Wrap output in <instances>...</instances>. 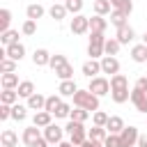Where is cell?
Instances as JSON below:
<instances>
[{"instance_id":"obj_1","label":"cell","mask_w":147,"mask_h":147,"mask_svg":"<svg viewBox=\"0 0 147 147\" xmlns=\"http://www.w3.org/2000/svg\"><path fill=\"white\" fill-rule=\"evenodd\" d=\"M74 103L78 108H85V110H99V96L90 90H78L74 94Z\"/></svg>"},{"instance_id":"obj_2","label":"cell","mask_w":147,"mask_h":147,"mask_svg":"<svg viewBox=\"0 0 147 147\" xmlns=\"http://www.w3.org/2000/svg\"><path fill=\"white\" fill-rule=\"evenodd\" d=\"M64 131L69 133V140H71L76 147H80V145L87 140V131L83 129V124H80V122H74V119H71V122L64 126Z\"/></svg>"},{"instance_id":"obj_3","label":"cell","mask_w":147,"mask_h":147,"mask_svg":"<svg viewBox=\"0 0 147 147\" xmlns=\"http://www.w3.org/2000/svg\"><path fill=\"white\" fill-rule=\"evenodd\" d=\"M103 44H106L103 32H92V37H90V46H87V55H90L92 60L101 57V55H103Z\"/></svg>"},{"instance_id":"obj_4","label":"cell","mask_w":147,"mask_h":147,"mask_svg":"<svg viewBox=\"0 0 147 147\" xmlns=\"http://www.w3.org/2000/svg\"><path fill=\"white\" fill-rule=\"evenodd\" d=\"M87 90L94 92L96 96H103V94L110 92V83H108L106 78H101V76H94V78L90 80V87H87Z\"/></svg>"},{"instance_id":"obj_5","label":"cell","mask_w":147,"mask_h":147,"mask_svg":"<svg viewBox=\"0 0 147 147\" xmlns=\"http://www.w3.org/2000/svg\"><path fill=\"white\" fill-rule=\"evenodd\" d=\"M62 136H64V129L62 126H57V124H48V126H44V138L48 140V142H55V145H60L62 142Z\"/></svg>"},{"instance_id":"obj_6","label":"cell","mask_w":147,"mask_h":147,"mask_svg":"<svg viewBox=\"0 0 147 147\" xmlns=\"http://www.w3.org/2000/svg\"><path fill=\"white\" fill-rule=\"evenodd\" d=\"M138 129L136 126H124L122 129V133H119V142H122V147H133L136 142H138Z\"/></svg>"},{"instance_id":"obj_7","label":"cell","mask_w":147,"mask_h":147,"mask_svg":"<svg viewBox=\"0 0 147 147\" xmlns=\"http://www.w3.org/2000/svg\"><path fill=\"white\" fill-rule=\"evenodd\" d=\"M87 30H90V18L76 14V16L71 18V32H74V34H85Z\"/></svg>"},{"instance_id":"obj_8","label":"cell","mask_w":147,"mask_h":147,"mask_svg":"<svg viewBox=\"0 0 147 147\" xmlns=\"http://www.w3.org/2000/svg\"><path fill=\"white\" fill-rule=\"evenodd\" d=\"M131 101H133L136 110H140V113H147V92H142V90L133 87V92H131Z\"/></svg>"},{"instance_id":"obj_9","label":"cell","mask_w":147,"mask_h":147,"mask_svg":"<svg viewBox=\"0 0 147 147\" xmlns=\"http://www.w3.org/2000/svg\"><path fill=\"white\" fill-rule=\"evenodd\" d=\"M101 71L115 76V74L119 71V62H117V57H115V55H103V60H101Z\"/></svg>"},{"instance_id":"obj_10","label":"cell","mask_w":147,"mask_h":147,"mask_svg":"<svg viewBox=\"0 0 147 147\" xmlns=\"http://www.w3.org/2000/svg\"><path fill=\"white\" fill-rule=\"evenodd\" d=\"M5 55L18 62V60H23V55H25V46L16 41V44H11V46H7V48H5Z\"/></svg>"},{"instance_id":"obj_11","label":"cell","mask_w":147,"mask_h":147,"mask_svg":"<svg viewBox=\"0 0 147 147\" xmlns=\"http://www.w3.org/2000/svg\"><path fill=\"white\" fill-rule=\"evenodd\" d=\"M133 37H136V32H133L131 25L117 28V41H119V44H129V41H133Z\"/></svg>"},{"instance_id":"obj_12","label":"cell","mask_w":147,"mask_h":147,"mask_svg":"<svg viewBox=\"0 0 147 147\" xmlns=\"http://www.w3.org/2000/svg\"><path fill=\"white\" fill-rule=\"evenodd\" d=\"M39 138H41V136H39V129H37L34 124H32V126H28V129L23 131V142H25L28 147H32V145H34Z\"/></svg>"},{"instance_id":"obj_13","label":"cell","mask_w":147,"mask_h":147,"mask_svg":"<svg viewBox=\"0 0 147 147\" xmlns=\"http://www.w3.org/2000/svg\"><path fill=\"white\" fill-rule=\"evenodd\" d=\"M99 71H101V62H96V60H90V62L83 64V74H85L87 78H94Z\"/></svg>"},{"instance_id":"obj_14","label":"cell","mask_w":147,"mask_h":147,"mask_svg":"<svg viewBox=\"0 0 147 147\" xmlns=\"http://www.w3.org/2000/svg\"><path fill=\"white\" fill-rule=\"evenodd\" d=\"M57 92H60L62 96H74V94L78 92V87H76V83L69 78V80H62V83H60V90H57Z\"/></svg>"},{"instance_id":"obj_15","label":"cell","mask_w":147,"mask_h":147,"mask_svg":"<svg viewBox=\"0 0 147 147\" xmlns=\"http://www.w3.org/2000/svg\"><path fill=\"white\" fill-rule=\"evenodd\" d=\"M51 115H53V113H48V110H39V113H34L32 124H34V126H48V124H51Z\"/></svg>"},{"instance_id":"obj_16","label":"cell","mask_w":147,"mask_h":147,"mask_svg":"<svg viewBox=\"0 0 147 147\" xmlns=\"http://www.w3.org/2000/svg\"><path fill=\"white\" fill-rule=\"evenodd\" d=\"M122 129H124V122H122V117H108V124H106V131L108 133H122Z\"/></svg>"},{"instance_id":"obj_17","label":"cell","mask_w":147,"mask_h":147,"mask_svg":"<svg viewBox=\"0 0 147 147\" xmlns=\"http://www.w3.org/2000/svg\"><path fill=\"white\" fill-rule=\"evenodd\" d=\"M0 142H2V147H16L18 138H16V133H14L11 129H5L2 136H0Z\"/></svg>"},{"instance_id":"obj_18","label":"cell","mask_w":147,"mask_h":147,"mask_svg":"<svg viewBox=\"0 0 147 147\" xmlns=\"http://www.w3.org/2000/svg\"><path fill=\"white\" fill-rule=\"evenodd\" d=\"M106 28H108V23H106V18H101L99 14L90 18V30H92V32H106Z\"/></svg>"},{"instance_id":"obj_19","label":"cell","mask_w":147,"mask_h":147,"mask_svg":"<svg viewBox=\"0 0 147 147\" xmlns=\"http://www.w3.org/2000/svg\"><path fill=\"white\" fill-rule=\"evenodd\" d=\"M32 62H34L37 67H44V64H48V62H51V53H48V51H44V48H39V51H34Z\"/></svg>"},{"instance_id":"obj_20","label":"cell","mask_w":147,"mask_h":147,"mask_svg":"<svg viewBox=\"0 0 147 147\" xmlns=\"http://www.w3.org/2000/svg\"><path fill=\"white\" fill-rule=\"evenodd\" d=\"M44 106H46V96H41L37 92L28 99V108H32V110H44Z\"/></svg>"},{"instance_id":"obj_21","label":"cell","mask_w":147,"mask_h":147,"mask_svg":"<svg viewBox=\"0 0 147 147\" xmlns=\"http://www.w3.org/2000/svg\"><path fill=\"white\" fill-rule=\"evenodd\" d=\"M131 57H133L136 62H147V46H145V44L133 46V48H131Z\"/></svg>"},{"instance_id":"obj_22","label":"cell","mask_w":147,"mask_h":147,"mask_svg":"<svg viewBox=\"0 0 147 147\" xmlns=\"http://www.w3.org/2000/svg\"><path fill=\"white\" fill-rule=\"evenodd\" d=\"M21 83H18V76L11 71V74H2V87L5 90H14V87H18Z\"/></svg>"},{"instance_id":"obj_23","label":"cell","mask_w":147,"mask_h":147,"mask_svg":"<svg viewBox=\"0 0 147 147\" xmlns=\"http://www.w3.org/2000/svg\"><path fill=\"white\" fill-rule=\"evenodd\" d=\"M124 87H129V80H126V76H122V74H115V76H110V90H124Z\"/></svg>"},{"instance_id":"obj_24","label":"cell","mask_w":147,"mask_h":147,"mask_svg":"<svg viewBox=\"0 0 147 147\" xmlns=\"http://www.w3.org/2000/svg\"><path fill=\"white\" fill-rule=\"evenodd\" d=\"M110 96H113L115 103H124V101L131 99V92H129V87H124V90H110Z\"/></svg>"},{"instance_id":"obj_25","label":"cell","mask_w":147,"mask_h":147,"mask_svg":"<svg viewBox=\"0 0 147 147\" xmlns=\"http://www.w3.org/2000/svg\"><path fill=\"white\" fill-rule=\"evenodd\" d=\"M55 76H57V78H62V80H69V78L74 76V67H71L69 62H64L62 67H57V69H55Z\"/></svg>"},{"instance_id":"obj_26","label":"cell","mask_w":147,"mask_h":147,"mask_svg":"<svg viewBox=\"0 0 147 147\" xmlns=\"http://www.w3.org/2000/svg\"><path fill=\"white\" fill-rule=\"evenodd\" d=\"M16 92H18V96H25V99H30V96L34 94V85H32L30 80H23V83L16 87Z\"/></svg>"},{"instance_id":"obj_27","label":"cell","mask_w":147,"mask_h":147,"mask_svg":"<svg viewBox=\"0 0 147 147\" xmlns=\"http://www.w3.org/2000/svg\"><path fill=\"white\" fill-rule=\"evenodd\" d=\"M87 138H90V140H101V142H103V140H106V126H96V124H94V126L87 131Z\"/></svg>"},{"instance_id":"obj_28","label":"cell","mask_w":147,"mask_h":147,"mask_svg":"<svg viewBox=\"0 0 147 147\" xmlns=\"http://www.w3.org/2000/svg\"><path fill=\"white\" fill-rule=\"evenodd\" d=\"M110 5H113L115 9H119V11H124L126 16L133 11V2H131V0H110Z\"/></svg>"},{"instance_id":"obj_29","label":"cell","mask_w":147,"mask_h":147,"mask_svg":"<svg viewBox=\"0 0 147 147\" xmlns=\"http://www.w3.org/2000/svg\"><path fill=\"white\" fill-rule=\"evenodd\" d=\"M25 14H28V18L37 21V18H41V16H44V7H41V5H28Z\"/></svg>"},{"instance_id":"obj_30","label":"cell","mask_w":147,"mask_h":147,"mask_svg":"<svg viewBox=\"0 0 147 147\" xmlns=\"http://www.w3.org/2000/svg\"><path fill=\"white\" fill-rule=\"evenodd\" d=\"M48 14H51V18H55V21H62V18L67 16V7H64V5H53V7L48 9Z\"/></svg>"},{"instance_id":"obj_31","label":"cell","mask_w":147,"mask_h":147,"mask_svg":"<svg viewBox=\"0 0 147 147\" xmlns=\"http://www.w3.org/2000/svg\"><path fill=\"white\" fill-rule=\"evenodd\" d=\"M9 21H11V11L9 9H0V34L9 30Z\"/></svg>"},{"instance_id":"obj_32","label":"cell","mask_w":147,"mask_h":147,"mask_svg":"<svg viewBox=\"0 0 147 147\" xmlns=\"http://www.w3.org/2000/svg\"><path fill=\"white\" fill-rule=\"evenodd\" d=\"M110 23H113L115 28H122V25H126V14H124V11H119V9H115V11L110 14Z\"/></svg>"},{"instance_id":"obj_33","label":"cell","mask_w":147,"mask_h":147,"mask_svg":"<svg viewBox=\"0 0 147 147\" xmlns=\"http://www.w3.org/2000/svg\"><path fill=\"white\" fill-rule=\"evenodd\" d=\"M0 41H2L5 46H11V44L18 41V32H16V30H7V32L0 34Z\"/></svg>"},{"instance_id":"obj_34","label":"cell","mask_w":147,"mask_h":147,"mask_svg":"<svg viewBox=\"0 0 147 147\" xmlns=\"http://www.w3.org/2000/svg\"><path fill=\"white\" fill-rule=\"evenodd\" d=\"M119 41L117 39H106V44H103V53L106 55H117V51H119Z\"/></svg>"},{"instance_id":"obj_35","label":"cell","mask_w":147,"mask_h":147,"mask_svg":"<svg viewBox=\"0 0 147 147\" xmlns=\"http://www.w3.org/2000/svg\"><path fill=\"white\" fill-rule=\"evenodd\" d=\"M16 99H18V92H14V90H2V94H0V103H9V106H14Z\"/></svg>"},{"instance_id":"obj_36","label":"cell","mask_w":147,"mask_h":147,"mask_svg":"<svg viewBox=\"0 0 147 147\" xmlns=\"http://www.w3.org/2000/svg\"><path fill=\"white\" fill-rule=\"evenodd\" d=\"M60 103H62L60 96H55V94H53V96H46V106H44V110H48V113L55 115V110L60 108Z\"/></svg>"},{"instance_id":"obj_37","label":"cell","mask_w":147,"mask_h":147,"mask_svg":"<svg viewBox=\"0 0 147 147\" xmlns=\"http://www.w3.org/2000/svg\"><path fill=\"white\" fill-rule=\"evenodd\" d=\"M110 0H94V11L99 14V16H103V14H108L110 11Z\"/></svg>"},{"instance_id":"obj_38","label":"cell","mask_w":147,"mask_h":147,"mask_svg":"<svg viewBox=\"0 0 147 147\" xmlns=\"http://www.w3.org/2000/svg\"><path fill=\"white\" fill-rule=\"evenodd\" d=\"M16 69V60H11V57H2L0 60V71L2 74H11Z\"/></svg>"},{"instance_id":"obj_39","label":"cell","mask_w":147,"mask_h":147,"mask_svg":"<svg viewBox=\"0 0 147 147\" xmlns=\"http://www.w3.org/2000/svg\"><path fill=\"white\" fill-rule=\"evenodd\" d=\"M87 115H90V110H85V108H78V106H76V110H71V115H69V117H71L74 122H80V124H83V122L87 119Z\"/></svg>"},{"instance_id":"obj_40","label":"cell","mask_w":147,"mask_h":147,"mask_svg":"<svg viewBox=\"0 0 147 147\" xmlns=\"http://www.w3.org/2000/svg\"><path fill=\"white\" fill-rule=\"evenodd\" d=\"M25 110H28L25 106H18V103H16V106H11V119H16V122L25 119V115H28Z\"/></svg>"},{"instance_id":"obj_41","label":"cell","mask_w":147,"mask_h":147,"mask_svg":"<svg viewBox=\"0 0 147 147\" xmlns=\"http://www.w3.org/2000/svg\"><path fill=\"white\" fill-rule=\"evenodd\" d=\"M64 7H67V11H71V14H80V9H83V0H67Z\"/></svg>"},{"instance_id":"obj_42","label":"cell","mask_w":147,"mask_h":147,"mask_svg":"<svg viewBox=\"0 0 147 147\" xmlns=\"http://www.w3.org/2000/svg\"><path fill=\"white\" fill-rule=\"evenodd\" d=\"M103 145H106V147H122V142H119V133H108L106 140H103Z\"/></svg>"},{"instance_id":"obj_43","label":"cell","mask_w":147,"mask_h":147,"mask_svg":"<svg viewBox=\"0 0 147 147\" xmlns=\"http://www.w3.org/2000/svg\"><path fill=\"white\" fill-rule=\"evenodd\" d=\"M92 122H94L96 126H106V124H108V115H106V113H101V110H94Z\"/></svg>"},{"instance_id":"obj_44","label":"cell","mask_w":147,"mask_h":147,"mask_svg":"<svg viewBox=\"0 0 147 147\" xmlns=\"http://www.w3.org/2000/svg\"><path fill=\"white\" fill-rule=\"evenodd\" d=\"M64 62H67V57H64V55H51V62H48V64H51V69L55 71V69H57V67H62Z\"/></svg>"},{"instance_id":"obj_45","label":"cell","mask_w":147,"mask_h":147,"mask_svg":"<svg viewBox=\"0 0 147 147\" xmlns=\"http://www.w3.org/2000/svg\"><path fill=\"white\" fill-rule=\"evenodd\" d=\"M37 32V23L32 21V18H28L25 23H23V34H34Z\"/></svg>"},{"instance_id":"obj_46","label":"cell","mask_w":147,"mask_h":147,"mask_svg":"<svg viewBox=\"0 0 147 147\" xmlns=\"http://www.w3.org/2000/svg\"><path fill=\"white\" fill-rule=\"evenodd\" d=\"M71 115V108H69V103H60V108L55 110V117H69Z\"/></svg>"},{"instance_id":"obj_47","label":"cell","mask_w":147,"mask_h":147,"mask_svg":"<svg viewBox=\"0 0 147 147\" xmlns=\"http://www.w3.org/2000/svg\"><path fill=\"white\" fill-rule=\"evenodd\" d=\"M11 117V106L9 103H0V119H7Z\"/></svg>"},{"instance_id":"obj_48","label":"cell","mask_w":147,"mask_h":147,"mask_svg":"<svg viewBox=\"0 0 147 147\" xmlns=\"http://www.w3.org/2000/svg\"><path fill=\"white\" fill-rule=\"evenodd\" d=\"M136 87L142 90V92H147V76H140V78L136 80Z\"/></svg>"},{"instance_id":"obj_49","label":"cell","mask_w":147,"mask_h":147,"mask_svg":"<svg viewBox=\"0 0 147 147\" xmlns=\"http://www.w3.org/2000/svg\"><path fill=\"white\" fill-rule=\"evenodd\" d=\"M80 147H106V145H103L101 140H85Z\"/></svg>"},{"instance_id":"obj_50","label":"cell","mask_w":147,"mask_h":147,"mask_svg":"<svg viewBox=\"0 0 147 147\" xmlns=\"http://www.w3.org/2000/svg\"><path fill=\"white\" fill-rule=\"evenodd\" d=\"M46 145H48V140H46V138L41 136V138H39V140H37V142H34L32 147H46Z\"/></svg>"},{"instance_id":"obj_51","label":"cell","mask_w":147,"mask_h":147,"mask_svg":"<svg viewBox=\"0 0 147 147\" xmlns=\"http://www.w3.org/2000/svg\"><path fill=\"white\" fill-rule=\"evenodd\" d=\"M138 147H147V136H140L138 138Z\"/></svg>"},{"instance_id":"obj_52","label":"cell","mask_w":147,"mask_h":147,"mask_svg":"<svg viewBox=\"0 0 147 147\" xmlns=\"http://www.w3.org/2000/svg\"><path fill=\"white\" fill-rule=\"evenodd\" d=\"M57 147H74V142H71V140H69V142H60Z\"/></svg>"},{"instance_id":"obj_53","label":"cell","mask_w":147,"mask_h":147,"mask_svg":"<svg viewBox=\"0 0 147 147\" xmlns=\"http://www.w3.org/2000/svg\"><path fill=\"white\" fill-rule=\"evenodd\" d=\"M142 44H145V46H147V32H145V34H142Z\"/></svg>"}]
</instances>
